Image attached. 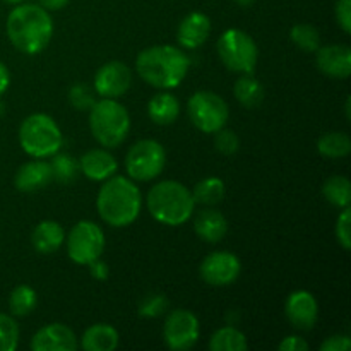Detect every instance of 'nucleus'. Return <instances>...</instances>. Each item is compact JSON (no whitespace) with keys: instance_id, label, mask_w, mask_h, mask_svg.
<instances>
[{"instance_id":"obj_1","label":"nucleus","mask_w":351,"mask_h":351,"mask_svg":"<svg viewBox=\"0 0 351 351\" xmlns=\"http://www.w3.org/2000/svg\"><path fill=\"white\" fill-rule=\"evenodd\" d=\"M53 21L48 10L36 3H17L7 17V36L19 51L40 53L50 43Z\"/></svg>"},{"instance_id":"obj_2","label":"nucleus","mask_w":351,"mask_h":351,"mask_svg":"<svg viewBox=\"0 0 351 351\" xmlns=\"http://www.w3.org/2000/svg\"><path fill=\"white\" fill-rule=\"evenodd\" d=\"M136 69L147 84L158 89H173L187 75L189 58L171 45H156L137 55Z\"/></svg>"},{"instance_id":"obj_3","label":"nucleus","mask_w":351,"mask_h":351,"mask_svg":"<svg viewBox=\"0 0 351 351\" xmlns=\"http://www.w3.org/2000/svg\"><path fill=\"white\" fill-rule=\"evenodd\" d=\"M143 206L141 191L125 177H110L99 189L96 208L103 221L115 228L129 226L137 219Z\"/></svg>"},{"instance_id":"obj_4","label":"nucleus","mask_w":351,"mask_h":351,"mask_svg":"<svg viewBox=\"0 0 351 351\" xmlns=\"http://www.w3.org/2000/svg\"><path fill=\"white\" fill-rule=\"evenodd\" d=\"M146 202L149 215L168 226L184 225L195 208L192 192L175 180H163L151 187Z\"/></svg>"},{"instance_id":"obj_5","label":"nucleus","mask_w":351,"mask_h":351,"mask_svg":"<svg viewBox=\"0 0 351 351\" xmlns=\"http://www.w3.org/2000/svg\"><path fill=\"white\" fill-rule=\"evenodd\" d=\"M89 127L101 146L117 147L127 139L130 129L129 112L112 98L96 101L89 113Z\"/></svg>"},{"instance_id":"obj_6","label":"nucleus","mask_w":351,"mask_h":351,"mask_svg":"<svg viewBox=\"0 0 351 351\" xmlns=\"http://www.w3.org/2000/svg\"><path fill=\"white\" fill-rule=\"evenodd\" d=\"M19 143L29 156L41 160L57 154L62 146V132L51 117L34 113L21 123Z\"/></svg>"},{"instance_id":"obj_7","label":"nucleus","mask_w":351,"mask_h":351,"mask_svg":"<svg viewBox=\"0 0 351 351\" xmlns=\"http://www.w3.org/2000/svg\"><path fill=\"white\" fill-rule=\"evenodd\" d=\"M218 55L226 69L240 74H252L256 69L257 45L245 31L228 29L219 36L218 40Z\"/></svg>"},{"instance_id":"obj_8","label":"nucleus","mask_w":351,"mask_h":351,"mask_svg":"<svg viewBox=\"0 0 351 351\" xmlns=\"http://www.w3.org/2000/svg\"><path fill=\"white\" fill-rule=\"evenodd\" d=\"M230 110L221 96L211 91H197L189 99V117L201 132L215 134L226 125Z\"/></svg>"},{"instance_id":"obj_9","label":"nucleus","mask_w":351,"mask_h":351,"mask_svg":"<svg viewBox=\"0 0 351 351\" xmlns=\"http://www.w3.org/2000/svg\"><path fill=\"white\" fill-rule=\"evenodd\" d=\"M167 154L158 141L143 139L134 144L125 158V168L130 178L147 182L156 178L163 171Z\"/></svg>"},{"instance_id":"obj_10","label":"nucleus","mask_w":351,"mask_h":351,"mask_svg":"<svg viewBox=\"0 0 351 351\" xmlns=\"http://www.w3.org/2000/svg\"><path fill=\"white\" fill-rule=\"evenodd\" d=\"M105 249V233L96 223L79 221L67 237V254L75 264L88 266L99 259Z\"/></svg>"},{"instance_id":"obj_11","label":"nucleus","mask_w":351,"mask_h":351,"mask_svg":"<svg viewBox=\"0 0 351 351\" xmlns=\"http://www.w3.org/2000/svg\"><path fill=\"white\" fill-rule=\"evenodd\" d=\"M165 343L173 351L191 350L199 339V321L191 311L178 308L165 321Z\"/></svg>"},{"instance_id":"obj_12","label":"nucleus","mask_w":351,"mask_h":351,"mask_svg":"<svg viewBox=\"0 0 351 351\" xmlns=\"http://www.w3.org/2000/svg\"><path fill=\"white\" fill-rule=\"evenodd\" d=\"M242 264L232 252H213L201 263V278L211 287H228L240 276Z\"/></svg>"},{"instance_id":"obj_13","label":"nucleus","mask_w":351,"mask_h":351,"mask_svg":"<svg viewBox=\"0 0 351 351\" xmlns=\"http://www.w3.org/2000/svg\"><path fill=\"white\" fill-rule=\"evenodd\" d=\"M132 84V72L122 62H108L95 75V91L103 98H120Z\"/></svg>"},{"instance_id":"obj_14","label":"nucleus","mask_w":351,"mask_h":351,"mask_svg":"<svg viewBox=\"0 0 351 351\" xmlns=\"http://www.w3.org/2000/svg\"><path fill=\"white\" fill-rule=\"evenodd\" d=\"M285 314H287L288 321L291 322L293 328L302 329V331H311L319 317V307L314 295L305 290L293 291L287 298Z\"/></svg>"},{"instance_id":"obj_15","label":"nucleus","mask_w":351,"mask_h":351,"mask_svg":"<svg viewBox=\"0 0 351 351\" xmlns=\"http://www.w3.org/2000/svg\"><path fill=\"white\" fill-rule=\"evenodd\" d=\"M315 53V62L322 74L335 79H346L351 74V51L346 45L319 47Z\"/></svg>"},{"instance_id":"obj_16","label":"nucleus","mask_w":351,"mask_h":351,"mask_svg":"<svg viewBox=\"0 0 351 351\" xmlns=\"http://www.w3.org/2000/svg\"><path fill=\"white\" fill-rule=\"evenodd\" d=\"M31 348L34 351H74L77 348V339L67 326L50 324L33 336Z\"/></svg>"},{"instance_id":"obj_17","label":"nucleus","mask_w":351,"mask_h":351,"mask_svg":"<svg viewBox=\"0 0 351 351\" xmlns=\"http://www.w3.org/2000/svg\"><path fill=\"white\" fill-rule=\"evenodd\" d=\"M209 33H211L209 17L202 12H191L182 19L177 31V40L184 48L194 50L206 43Z\"/></svg>"},{"instance_id":"obj_18","label":"nucleus","mask_w":351,"mask_h":351,"mask_svg":"<svg viewBox=\"0 0 351 351\" xmlns=\"http://www.w3.org/2000/svg\"><path fill=\"white\" fill-rule=\"evenodd\" d=\"M79 168H81L84 177H88L89 180L103 182L108 180L110 177L115 175L119 165H117V160L108 153V151L91 149L81 158Z\"/></svg>"},{"instance_id":"obj_19","label":"nucleus","mask_w":351,"mask_h":351,"mask_svg":"<svg viewBox=\"0 0 351 351\" xmlns=\"http://www.w3.org/2000/svg\"><path fill=\"white\" fill-rule=\"evenodd\" d=\"M51 180V170L50 163L47 161L36 160L27 161L23 167L17 170L16 177H14V184L16 189L21 192H34L43 189L48 182Z\"/></svg>"},{"instance_id":"obj_20","label":"nucleus","mask_w":351,"mask_h":351,"mask_svg":"<svg viewBox=\"0 0 351 351\" xmlns=\"http://www.w3.org/2000/svg\"><path fill=\"white\" fill-rule=\"evenodd\" d=\"M194 230L199 239L206 243H218L228 233V221L216 209H204L195 218Z\"/></svg>"},{"instance_id":"obj_21","label":"nucleus","mask_w":351,"mask_h":351,"mask_svg":"<svg viewBox=\"0 0 351 351\" xmlns=\"http://www.w3.org/2000/svg\"><path fill=\"white\" fill-rule=\"evenodd\" d=\"M64 228L57 221H41L31 235V243L40 254H53L64 243Z\"/></svg>"},{"instance_id":"obj_22","label":"nucleus","mask_w":351,"mask_h":351,"mask_svg":"<svg viewBox=\"0 0 351 351\" xmlns=\"http://www.w3.org/2000/svg\"><path fill=\"white\" fill-rule=\"evenodd\" d=\"M81 346L86 351H113L119 346V331L108 324H95L84 331Z\"/></svg>"},{"instance_id":"obj_23","label":"nucleus","mask_w":351,"mask_h":351,"mask_svg":"<svg viewBox=\"0 0 351 351\" xmlns=\"http://www.w3.org/2000/svg\"><path fill=\"white\" fill-rule=\"evenodd\" d=\"M180 103L171 93H158L147 105V115L158 125H170L178 119Z\"/></svg>"},{"instance_id":"obj_24","label":"nucleus","mask_w":351,"mask_h":351,"mask_svg":"<svg viewBox=\"0 0 351 351\" xmlns=\"http://www.w3.org/2000/svg\"><path fill=\"white\" fill-rule=\"evenodd\" d=\"M233 93H235L237 101L245 106V108H257L264 99L263 84L250 74L237 79L235 86H233Z\"/></svg>"},{"instance_id":"obj_25","label":"nucleus","mask_w":351,"mask_h":351,"mask_svg":"<svg viewBox=\"0 0 351 351\" xmlns=\"http://www.w3.org/2000/svg\"><path fill=\"white\" fill-rule=\"evenodd\" d=\"M249 345H247L245 335L232 326L218 329L209 339L211 351H245Z\"/></svg>"},{"instance_id":"obj_26","label":"nucleus","mask_w":351,"mask_h":351,"mask_svg":"<svg viewBox=\"0 0 351 351\" xmlns=\"http://www.w3.org/2000/svg\"><path fill=\"white\" fill-rule=\"evenodd\" d=\"M192 197H194L195 204L202 206H216L223 201L225 197V184L221 178L209 177L199 182L192 191Z\"/></svg>"},{"instance_id":"obj_27","label":"nucleus","mask_w":351,"mask_h":351,"mask_svg":"<svg viewBox=\"0 0 351 351\" xmlns=\"http://www.w3.org/2000/svg\"><path fill=\"white\" fill-rule=\"evenodd\" d=\"M322 194L336 208H348L351 201V184L346 177H335L328 178L322 185Z\"/></svg>"},{"instance_id":"obj_28","label":"nucleus","mask_w":351,"mask_h":351,"mask_svg":"<svg viewBox=\"0 0 351 351\" xmlns=\"http://www.w3.org/2000/svg\"><path fill=\"white\" fill-rule=\"evenodd\" d=\"M38 304L36 291L27 285H19L12 290L9 297V308L16 317H26L34 311Z\"/></svg>"},{"instance_id":"obj_29","label":"nucleus","mask_w":351,"mask_h":351,"mask_svg":"<svg viewBox=\"0 0 351 351\" xmlns=\"http://www.w3.org/2000/svg\"><path fill=\"white\" fill-rule=\"evenodd\" d=\"M317 151L326 158H345L351 151V139L343 132H329L319 139Z\"/></svg>"},{"instance_id":"obj_30","label":"nucleus","mask_w":351,"mask_h":351,"mask_svg":"<svg viewBox=\"0 0 351 351\" xmlns=\"http://www.w3.org/2000/svg\"><path fill=\"white\" fill-rule=\"evenodd\" d=\"M290 38L300 50L307 51V53L317 51V48L321 47L319 31L311 24H295L290 31Z\"/></svg>"},{"instance_id":"obj_31","label":"nucleus","mask_w":351,"mask_h":351,"mask_svg":"<svg viewBox=\"0 0 351 351\" xmlns=\"http://www.w3.org/2000/svg\"><path fill=\"white\" fill-rule=\"evenodd\" d=\"M50 170L51 178L67 184V182L74 180L75 173H77L79 170V163L71 156V154H57V156L51 160Z\"/></svg>"},{"instance_id":"obj_32","label":"nucleus","mask_w":351,"mask_h":351,"mask_svg":"<svg viewBox=\"0 0 351 351\" xmlns=\"http://www.w3.org/2000/svg\"><path fill=\"white\" fill-rule=\"evenodd\" d=\"M19 343V326L12 317L0 314V351H14Z\"/></svg>"},{"instance_id":"obj_33","label":"nucleus","mask_w":351,"mask_h":351,"mask_svg":"<svg viewBox=\"0 0 351 351\" xmlns=\"http://www.w3.org/2000/svg\"><path fill=\"white\" fill-rule=\"evenodd\" d=\"M69 101L74 108L77 110H91L96 103L95 95L91 93V88L86 84H74L69 93Z\"/></svg>"},{"instance_id":"obj_34","label":"nucleus","mask_w":351,"mask_h":351,"mask_svg":"<svg viewBox=\"0 0 351 351\" xmlns=\"http://www.w3.org/2000/svg\"><path fill=\"white\" fill-rule=\"evenodd\" d=\"M168 308V300L165 295H149L139 305L141 317H160Z\"/></svg>"},{"instance_id":"obj_35","label":"nucleus","mask_w":351,"mask_h":351,"mask_svg":"<svg viewBox=\"0 0 351 351\" xmlns=\"http://www.w3.org/2000/svg\"><path fill=\"white\" fill-rule=\"evenodd\" d=\"M215 134H216L215 146L219 153L230 156V154H233L239 151L240 141H239V136H237L233 130L225 129V127H223V129H219L218 132H215Z\"/></svg>"},{"instance_id":"obj_36","label":"nucleus","mask_w":351,"mask_h":351,"mask_svg":"<svg viewBox=\"0 0 351 351\" xmlns=\"http://www.w3.org/2000/svg\"><path fill=\"white\" fill-rule=\"evenodd\" d=\"M350 218H351V209L348 206V208H343V213L339 215L338 221H336V239H338V242L341 243V247L345 250H350V247H351Z\"/></svg>"},{"instance_id":"obj_37","label":"nucleus","mask_w":351,"mask_h":351,"mask_svg":"<svg viewBox=\"0 0 351 351\" xmlns=\"http://www.w3.org/2000/svg\"><path fill=\"white\" fill-rule=\"evenodd\" d=\"M336 19L345 33L351 31V0H338L336 2Z\"/></svg>"},{"instance_id":"obj_38","label":"nucleus","mask_w":351,"mask_h":351,"mask_svg":"<svg viewBox=\"0 0 351 351\" xmlns=\"http://www.w3.org/2000/svg\"><path fill=\"white\" fill-rule=\"evenodd\" d=\"M351 348V339L345 335H336L326 339L321 345V351H348Z\"/></svg>"},{"instance_id":"obj_39","label":"nucleus","mask_w":351,"mask_h":351,"mask_svg":"<svg viewBox=\"0 0 351 351\" xmlns=\"http://www.w3.org/2000/svg\"><path fill=\"white\" fill-rule=\"evenodd\" d=\"M280 351H305L308 350V343L304 338H298V336H288L278 346Z\"/></svg>"},{"instance_id":"obj_40","label":"nucleus","mask_w":351,"mask_h":351,"mask_svg":"<svg viewBox=\"0 0 351 351\" xmlns=\"http://www.w3.org/2000/svg\"><path fill=\"white\" fill-rule=\"evenodd\" d=\"M89 266V273H91V276L95 278V280H106L108 278V266H106L105 263H101L99 259L93 261L91 264H88Z\"/></svg>"},{"instance_id":"obj_41","label":"nucleus","mask_w":351,"mask_h":351,"mask_svg":"<svg viewBox=\"0 0 351 351\" xmlns=\"http://www.w3.org/2000/svg\"><path fill=\"white\" fill-rule=\"evenodd\" d=\"M67 2L69 0H38L45 10H60L67 5Z\"/></svg>"},{"instance_id":"obj_42","label":"nucleus","mask_w":351,"mask_h":351,"mask_svg":"<svg viewBox=\"0 0 351 351\" xmlns=\"http://www.w3.org/2000/svg\"><path fill=\"white\" fill-rule=\"evenodd\" d=\"M9 84H10L9 69H7L5 65H3L2 62H0V95H3V93L7 91Z\"/></svg>"},{"instance_id":"obj_43","label":"nucleus","mask_w":351,"mask_h":351,"mask_svg":"<svg viewBox=\"0 0 351 351\" xmlns=\"http://www.w3.org/2000/svg\"><path fill=\"white\" fill-rule=\"evenodd\" d=\"M237 3H239V5H250V3L254 2V0H235Z\"/></svg>"},{"instance_id":"obj_44","label":"nucleus","mask_w":351,"mask_h":351,"mask_svg":"<svg viewBox=\"0 0 351 351\" xmlns=\"http://www.w3.org/2000/svg\"><path fill=\"white\" fill-rule=\"evenodd\" d=\"M5 3H12V5H17V3H23L24 0H3Z\"/></svg>"},{"instance_id":"obj_45","label":"nucleus","mask_w":351,"mask_h":351,"mask_svg":"<svg viewBox=\"0 0 351 351\" xmlns=\"http://www.w3.org/2000/svg\"><path fill=\"white\" fill-rule=\"evenodd\" d=\"M346 117H351V113H350V98H346Z\"/></svg>"}]
</instances>
